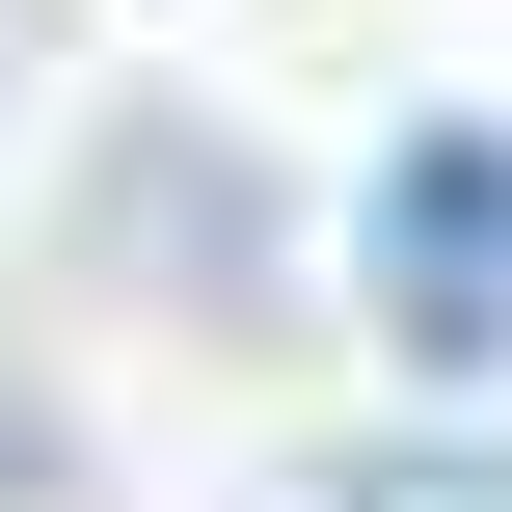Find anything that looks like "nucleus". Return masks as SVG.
I'll return each mask as SVG.
<instances>
[{
    "instance_id": "obj_1",
    "label": "nucleus",
    "mask_w": 512,
    "mask_h": 512,
    "mask_svg": "<svg viewBox=\"0 0 512 512\" xmlns=\"http://www.w3.org/2000/svg\"><path fill=\"white\" fill-rule=\"evenodd\" d=\"M378 297L432 351H512V135H405L378 162Z\"/></svg>"
},
{
    "instance_id": "obj_2",
    "label": "nucleus",
    "mask_w": 512,
    "mask_h": 512,
    "mask_svg": "<svg viewBox=\"0 0 512 512\" xmlns=\"http://www.w3.org/2000/svg\"><path fill=\"white\" fill-rule=\"evenodd\" d=\"M108 189H162V243H189L162 297H189V324H270V189H243L216 135H162V162H108Z\"/></svg>"
},
{
    "instance_id": "obj_3",
    "label": "nucleus",
    "mask_w": 512,
    "mask_h": 512,
    "mask_svg": "<svg viewBox=\"0 0 512 512\" xmlns=\"http://www.w3.org/2000/svg\"><path fill=\"white\" fill-rule=\"evenodd\" d=\"M351 512H512V459H378Z\"/></svg>"
}]
</instances>
